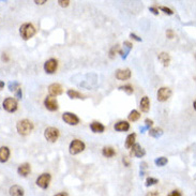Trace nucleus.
<instances>
[{"label":"nucleus","mask_w":196,"mask_h":196,"mask_svg":"<svg viewBox=\"0 0 196 196\" xmlns=\"http://www.w3.org/2000/svg\"><path fill=\"white\" fill-rule=\"evenodd\" d=\"M33 128H35L33 127V123L31 122L30 120H28V119H24V120L18 121L16 125L17 132L21 135H24V136L30 134V133L32 132Z\"/></svg>","instance_id":"obj_1"},{"label":"nucleus","mask_w":196,"mask_h":196,"mask_svg":"<svg viewBox=\"0 0 196 196\" xmlns=\"http://www.w3.org/2000/svg\"><path fill=\"white\" fill-rule=\"evenodd\" d=\"M19 35H21V37L25 41H27V40L31 39L35 35V28L33 27L32 24H28V22L22 24L21 28H19Z\"/></svg>","instance_id":"obj_2"},{"label":"nucleus","mask_w":196,"mask_h":196,"mask_svg":"<svg viewBox=\"0 0 196 196\" xmlns=\"http://www.w3.org/2000/svg\"><path fill=\"white\" fill-rule=\"evenodd\" d=\"M85 148H86V146H85V144L83 143L82 141H80V139H74V141H71V144H70L69 146V151L71 154H77V153H80L82 151H84Z\"/></svg>","instance_id":"obj_3"},{"label":"nucleus","mask_w":196,"mask_h":196,"mask_svg":"<svg viewBox=\"0 0 196 196\" xmlns=\"http://www.w3.org/2000/svg\"><path fill=\"white\" fill-rule=\"evenodd\" d=\"M44 137L51 143H55L59 137V130L54 127H49L44 131Z\"/></svg>","instance_id":"obj_4"},{"label":"nucleus","mask_w":196,"mask_h":196,"mask_svg":"<svg viewBox=\"0 0 196 196\" xmlns=\"http://www.w3.org/2000/svg\"><path fill=\"white\" fill-rule=\"evenodd\" d=\"M2 106L3 108L9 112H16L17 107H18V104H17V101L15 100L14 98H6V100L2 103Z\"/></svg>","instance_id":"obj_5"},{"label":"nucleus","mask_w":196,"mask_h":196,"mask_svg":"<svg viewBox=\"0 0 196 196\" xmlns=\"http://www.w3.org/2000/svg\"><path fill=\"white\" fill-rule=\"evenodd\" d=\"M51 175L49 174H42L41 176H39L37 179V186H40L41 189H43V190H45V189L48 188L49 183H51Z\"/></svg>","instance_id":"obj_6"},{"label":"nucleus","mask_w":196,"mask_h":196,"mask_svg":"<svg viewBox=\"0 0 196 196\" xmlns=\"http://www.w3.org/2000/svg\"><path fill=\"white\" fill-rule=\"evenodd\" d=\"M62 119H63L65 123H67V125H77L78 123H80V118H78L75 114H73V112H64V114L62 115Z\"/></svg>","instance_id":"obj_7"},{"label":"nucleus","mask_w":196,"mask_h":196,"mask_svg":"<svg viewBox=\"0 0 196 196\" xmlns=\"http://www.w3.org/2000/svg\"><path fill=\"white\" fill-rule=\"evenodd\" d=\"M57 67H58V61L56 59H54V58L48 59L44 63V71L47 74H54L56 72V70H57Z\"/></svg>","instance_id":"obj_8"},{"label":"nucleus","mask_w":196,"mask_h":196,"mask_svg":"<svg viewBox=\"0 0 196 196\" xmlns=\"http://www.w3.org/2000/svg\"><path fill=\"white\" fill-rule=\"evenodd\" d=\"M170 96H172V90L167 87L160 88L159 91H157V100H159L160 102H165V101H167L168 99L170 98Z\"/></svg>","instance_id":"obj_9"},{"label":"nucleus","mask_w":196,"mask_h":196,"mask_svg":"<svg viewBox=\"0 0 196 196\" xmlns=\"http://www.w3.org/2000/svg\"><path fill=\"white\" fill-rule=\"evenodd\" d=\"M44 105L45 107H46L48 110H51V112H55V110H57L59 108V105H58V102L57 100H56V98H54V96H47L46 99L44 100Z\"/></svg>","instance_id":"obj_10"},{"label":"nucleus","mask_w":196,"mask_h":196,"mask_svg":"<svg viewBox=\"0 0 196 196\" xmlns=\"http://www.w3.org/2000/svg\"><path fill=\"white\" fill-rule=\"evenodd\" d=\"M131 77V71L130 69H123V70H117L116 71V78L119 80H127Z\"/></svg>","instance_id":"obj_11"},{"label":"nucleus","mask_w":196,"mask_h":196,"mask_svg":"<svg viewBox=\"0 0 196 196\" xmlns=\"http://www.w3.org/2000/svg\"><path fill=\"white\" fill-rule=\"evenodd\" d=\"M62 87L60 86L59 84H51V86L48 87V92L51 94V96H60L62 93Z\"/></svg>","instance_id":"obj_12"},{"label":"nucleus","mask_w":196,"mask_h":196,"mask_svg":"<svg viewBox=\"0 0 196 196\" xmlns=\"http://www.w3.org/2000/svg\"><path fill=\"white\" fill-rule=\"evenodd\" d=\"M17 173L22 177H27L29 175V173H30V164L29 163L21 164L18 166V168H17Z\"/></svg>","instance_id":"obj_13"},{"label":"nucleus","mask_w":196,"mask_h":196,"mask_svg":"<svg viewBox=\"0 0 196 196\" xmlns=\"http://www.w3.org/2000/svg\"><path fill=\"white\" fill-rule=\"evenodd\" d=\"M131 148H132V153L136 157H143L144 155L146 154L145 149H143V148L141 147V145H139V144H134V145H133Z\"/></svg>","instance_id":"obj_14"},{"label":"nucleus","mask_w":196,"mask_h":196,"mask_svg":"<svg viewBox=\"0 0 196 196\" xmlns=\"http://www.w3.org/2000/svg\"><path fill=\"white\" fill-rule=\"evenodd\" d=\"M10 196H24V189L19 186H12L9 190Z\"/></svg>","instance_id":"obj_15"},{"label":"nucleus","mask_w":196,"mask_h":196,"mask_svg":"<svg viewBox=\"0 0 196 196\" xmlns=\"http://www.w3.org/2000/svg\"><path fill=\"white\" fill-rule=\"evenodd\" d=\"M9 157H10V149L6 146L0 148V162L4 163L8 161Z\"/></svg>","instance_id":"obj_16"},{"label":"nucleus","mask_w":196,"mask_h":196,"mask_svg":"<svg viewBox=\"0 0 196 196\" xmlns=\"http://www.w3.org/2000/svg\"><path fill=\"white\" fill-rule=\"evenodd\" d=\"M114 129L116 131H119V132H125L130 129V123L128 121H119L115 125Z\"/></svg>","instance_id":"obj_17"},{"label":"nucleus","mask_w":196,"mask_h":196,"mask_svg":"<svg viewBox=\"0 0 196 196\" xmlns=\"http://www.w3.org/2000/svg\"><path fill=\"white\" fill-rule=\"evenodd\" d=\"M141 112H148L150 109V101H149V98L148 96H144V98H141Z\"/></svg>","instance_id":"obj_18"},{"label":"nucleus","mask_w":196,"mask_h":196,"mask_svg":"<svg viewBox=\"0 0 196 196\" xmlns=\"http://www.w3.org/2000/svg\"><path fill=\"white\" fill-rule=\"evenodd\" d=\"M157 58H159V60L161 61V63L164 65V67H167L168 64H169L170 62V56L168 55L167 53H160L159 56H157Z\"/></svg>","instance_id":"obj_19"},{"label":"nucleus","mask_w":196,"mask_h":196,"mask_svg":"<svg viewBox=\"0 0 196 196\" xmlns=\"http://www.w3.org/2000/svg\"><path fill=\"white\" fill-rule=\"evenodd\" d=\"M90 129L93 133H103L105 130V127L100 122H92L90 125Z\"/></svg>","instance_id":"obj_20"},{"label":"nucleus","mask_w":196,"mask_h":196,"mask_svg":"<svg viewBox=\"0 0 196 196\" xmlns=\"http://www.w3.org/2000/svg\"><path fill=\"white\" fill-rule=\"evenodd\" d=\"M125 47L127 49H125V51H120V49H119V51H118V53L121 55V58H122V59H125V58H127L128 54L130 53V51L132 49V46H133L132 43H130V42H128V41L125 42Z\"/></svg>","instance_id":"obj_21"},{"label":"nucleus","mask_w":196,"mask_h":196,"mask_svg":"<svg viewBox=\"0 0 196 196\" xmlns=\"http://www.w3.org/2000/svg\"><path fill=\"white\" fill-rule=\"evenodd\" d=\"M149 135L154 138H159L163 135V130L161 128H153V129L149 130Z\"/></svg>","instance_id":"obj_22"},{"label":"nucleus","mask_w":196,"mask_h":196,"mask_svg":"<svg viewBox=\"0 0 196 196\" xmlns=\"http://www.w3.org/2000/svg\"><path fill=\"white\" fill-rule=\"evenodd\" d=\"M135 138H136V134H135V133H132V134L128 135L127 141H125V147H127L128 149L131 148L135 144Z\"/></svg>","instance_id":"obj_23"},{"label":"nucleus","mask_w":196,"mask_h":196,"mask_svg":"<svg viewBox=\"0 0 196 196\" xmlns=\"http://www.w3.org/2000/svg\"><path fill=\"white\" fill-rule=\"evenodd\" d=\"M102 153H103V155H104V157H114V155L116 154L114 148H112V147H104V148H103V150H102Z\"/></svg>","instance_id":"obj_24"},{"label":"nucleus","mask_w":196,"mask_h":196,"mask_svg":"<svg viewBox=\"0 0 196 196\" xmlns=\"http://www.w3.org/2000/svg\"><path fill=\"white\" fill-rule=\"evenodd\" d=\"M67 96H69L71 99H84V96H83L82 93H80L78 91H75V90H73V89L67 90Z\"/></svg>","instance_id":"obj_25"},{"label":"nucleus","mask_w":196,"mask_h":196,"mask_svg":"<svg viewBox=\"0 0 196 196\" xmlns=\"http://www.w3.org/2000/svg\"><path fill=\"white\" fill-rule=\"evenodd\" d=\"M139 118H141V114H139V112H137V110H135V109H133L129 114L130 121H137Z\"/></svg>","instance_id":"obj_26"},{"label":"nucleus","mask_w":196,"mask_h":196,"mask_svg":"<svg viewBox=\"0 0 196 196\" xmlns=\"http://www.w3.org/2000/svg\"><path fill=\"white\" fill-rule=\"evenodd\" d=\"M154 163H155V165H157V166L162 167V166L166 165V164L168 163V160L166 159V157H157V159H155Z\"/></svg>","instance_id":"obj_27"},{"label":"nucleus","mask_w":196,"mask_h":196,"mask_svg":"<svg viewBox=\"0 0 196 196\" xmlns=\"http://www.w3.org/2000/svg\"><path fill=\"white\" fill-rule=\"evenodd\" d=\"M119 90H123V91H125L128 94H132L133 91H134V89H133V87L131 86V85H125V86H120V87H119Z\"/></svg>","instance_id":"obj_28"},{"label":"nucleus","mask_w":196,"mask_h":196,"mask_svg":"<svg viewBox=\"0 0 196 196\" xmlns=\"http://www.w3.org/2000/svg\"><path fill=\"white\" fill-rule=\"evenodd\" d=\"M18 88H19V83L17 82L9 83V90H10V91H16Z\"/></svg>","instance_id":"obj_29"},{"label":"nucleus","mask_w":196,"mask_h":196,"mask_svg":"<svg viewBox=\"0 0 196 196\" xmlns=\"http://www.w3.org/2000/svg\"><path fill=\"white\" fill-rule=\"evenodd\" d=\"M157 182H159L157 179L149 177V178H147V180H146V186H153V184H157Z\"/></svg>","instance_id":"obj_30"},{"label":"nucleus","mask_w":196,"mask_h":196,"mask_svg":"<svg viewBox=\"0 0 196 196\" xmlns=\"http://www.w3.org/2000/svg\"><path fill=\"white\" fill-rule=\"evenodd\" d=\"M117 51H119V45H118V44L115 45V46H112V49L109 51V57L112 58V59L115 57V55H116Z\"/></svg>","instance_id":"obj_31"},{"label":"nucleus","mask_w":196,"mask_h":196,"mask_svg":"<svg viewBox=\"0 0 196 196\" xmlns=\"http://www.w3.org/2000/svg\"><path fill=\"white\" fill-rule=\"evenodd\" d=\"M160 10L161 11H163L164 13H166V14H168V15H173L174 14V12H173L172 10H170L169 8H166V6H160Z\"/></svg>","instance_id":"obj_32"},{"label":"nucleus","mask_w":196,"mask_h":196,"mask_svg":"<svg viewBox=\"0 0 196 196\" xmlns=\"http://www.w3.org/2000/svg\"><path fill=\"white\" fill-rule=\"evenodd\" d=\"M145 123H146V125H145L146 130H150V128H151L152 125H153V121L151 120V119H146Z\"/></svg>","instance_id":"obj_33"},{"label":"nucleus","mask_w":196,"mask_h":196,"mask_svg":"<svg viewBox=\"0 0 196 196\" xmlns=\"http://www.w3.org/2000/svg\"><path fill=\"white\" fill-rule=\"evenodd\" d=\"M166 37H167L168 39H174V37H175L174 31H173L172 29H168V30L166 31Z\"/></svg>","instance_id":"obj_34"},{"label":"nucleus","mask_w":196,"mask_h":196,"mask_svg":"<svg viewBox=\"0 0 196 196\" xmlns=\"http://www.w3.org/2000/svg\"><path fill=\"white\" fill-rule=\"evenodd\" d=\"M58 3H59V6H62V8H67V6L70 4V1H69V0H65V1H62V0H59V1H58Z\"/></svg>","instance_id":"obj_35"},{"label":"nucleus","mask_w":196,"mask_h":196,"mask_svg":"<svg viewBox=\"0 0 196 196\" xmlns=\"http://www.w3.org/2000/svg\"><path fill=\"white\" fill-rule=\"evenodd\" d=\"M15 96H16L17 99H22V88L19 87L18 89L15 91Z\"/></svg>","instance_id":"obj_36"},{"label":"nucleus","mask_w":196,"mask_h":196,"mask_svg":"<svg viewBox=\"0 0 196 196\" xmlns=\"http://www.w3.org/2000/svg\"><path fill=\"white\" fill-rule=\"evenodd\" d=\"M149 11H150V12H152L154 15H159V9L154 8V6H150V8H149Z\"/></svg>","instance_id":"obj_37"},{"label":"nucleus","mask_w":196,"mask_h":196,"mask_svg":"<svg viewBox=\"0 0 196 196\" xmlns=\"http://www.w3.org/2000/svg\"><path fill=\"white\" fill-rule=\"evenodd\" d=\"M130 37H131V38H133V39H134L135 41H137V42H141V38L137 37V35H134V33H130Z\"/></svg>","instance_id":"obj_38"},{"label":"nucleus","mask_w":196,"mask_h":196,"mask_svg":"<svg viewBox=\"0 0 196 196\" xmlns=\"http://www.w3.org/2000/svg\"><path fill=\"white\" fill-rule=\"evenodd\" d=\"M168 196H182L181 195V193H180L179 192V191H173V192L172 193H170V194L169 195H168Z\"/></svg>","instance_id":"obj_39"},{"label":"nucleus","mask_w":196,"mask_h":196,"mask_svg":"<svg viewBox=\"0 0 196 196\" xmlns=\"http://www.w3.org/2000/svg\"><path fill=\"white\" fill-rule=\"evenodd\" d=\"M1 59H2V61H4V62H8V61H9V57H8V55H6V54H2V56H1Z\"/></svg>","instance_id":"obj_40"},{"label":"nucleus","mask_w":196,"mask_h":196,"mask_svg":"<svg viewBox=\"0 0 196 196\" xmlns=\"http://www.w3.org/2000/svg\"><path fill=\"white\" fill-rule=\"evenodd\" d=\"M122 162H123V164H125V166H130V161H129V159H128V157H123Z\"/></svg>","instance_id":"obj_41"},{"label":"nucleus","mask_w":196,"mask_h":196,"mask_svg":"<svg viewBox=\"0 0 196 196\" xmlns=\"http://www.w3.org/2000/svg\"><path fill=\"white\" fill-rule=\"evenodd\" d=\"M146 196H159V193L157 191H153V192H149Z\"/></svg>","instance_id":"obj_42"},{"label":"nucleus","mask_w":196,"mask_h":196,"mask_svg":"<svg viewBox=\"0 0 196 196\" xmlns=\"http://www.w3.org/2000/svg\"><path fill=\"white\" fill-rule=\"evenodd\" d=\"M54 196H67V194L65 192H61V193H58V194L54 195Z\"/></svg>","instance_id":"obj_43"},{"label":"nucleus","mask_w":196,"mask_h":196,"mask_svg":"<svg viewBox=\"0 0 196 196\" xmlns=\"http://www.w3.org/2000/svg\"><path fill=\"white\" fill-rule=\"evenodd\" d=\"M35 2L37 4H43V3H45V2H46V0H43V1H38V0H35Z\"/></svg>","instance_id":"obj_44"},{"label":"nucleus","mask_w":196,"mask_h":196,"mask_svg":"<svg viewBox=\"0 0 196 196\" xmlns=\"http://www.w3.org/2000/svg\"><path fill=\"white\" fill-rule=\"evenodd\" d=\"M4 87V83L3 82H1V80H0V90L2 89V88Z\"/></svg>","instance_id":"obj_45"}]
</instances>
